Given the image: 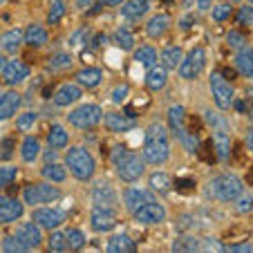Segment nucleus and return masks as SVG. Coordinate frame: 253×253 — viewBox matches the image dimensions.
Returning a JSON list of instances; mask_svg holds the SVG:
<instances>
[{"instance_id":"obj_25","label":"nucleus","mask_w":253,"mask_h":253,"mask_svg":"<svg viewBox=\"0 0 253 253\" xmlns=\"http://www.w3.org/2000/svg\"><path fill=\"white\" fill-rule=\"evenodd\" d=\"M134 249H137L134 240L126 233H117L108 240V251L110 253H132Z\"/></svg>"},{"instance_id":"obj_22","label":"nucleus","mask_w":253,"mask_h":253,"mask_svg":"<svg viewBox=\"0 0 253 253\" xmlns=\"http://www.w3.org/2000/svg\"><path fill=\"white\" fill-rule=\"evenodd\" d=\"M103 124L110 132H128V130L134 126V121L128 119V117H124V115H119V112H108V115L103 117Z\"/></svg>"},{"instance_id":"obj_10","label":"nucleus","mask_w":253,"mask_h":253,"mask_svg":"<svg viewBox=\"0 0 253 253\" xmlns=\"http://www.w3.org/2000/svg\"><path fill=\"white\" fill-rule=\"evenodd\" d=\"M134 217H137L141 224H162V222L166 220V206L150 200L134 211Z\"/></svg>"},{"instance_id":"obj_1","label":"nucleus","mask_w":253,"mask_h":253,"mask_svg":"<svg viewBox=\"0 0 253 253\" xmlns=\"http://www.w3.org/2000/svg\"><path fill=\"white\" fill-rule=\"evenodd\" d=\"M143 159L146 164H155V166H162L168 162L170 157V141H168V132L159 121L146 128V139H143Z\"/></svg>"},{"instance_id":"obj_21","label":"nucleus","mask_w":253,"mask_h":253,"mask_svg":"<svg viewBox=\"0 0 253 253\" xmlns=\"http://www.w3.org/2000/svg\"><path fill=\"white\" fill-rule=\"evenodd\" d=\"M235 67L242 77L253 79V47H240L238 54H235Z\"/></svg>"},{"instance_id":"obj_40","label":"nucleus","mask_w":253,"mask_h":253,"mask_svg":"<svg viewBox=\"0 0 253 253\" xmlns=\"http://www.w3.org/2000/svg\"><path fill=\"white\" fill-rule=\"evenodd\" d=\"M65 240H67V247H70L72 251H79V249L85 247V235H83L79 229H67Z\"/></svg>"},{"instance_id":"obj_34","label":"nucleus","mask_w":253,"mask_h":253,"mask_svg":"<svg viewBox=\"0 0 253 253\" xmlns=\"http://www.w3.org/2000/svg\"><path fill=\"white\" fill-rule=\"evenodd\" d=\"M157 49L153 47V45H141V47L134 49V61L141 63V65L146 67H153L155 63H157Z\"/></svg>"},{"instance_id":"obj_5","label":"nucleus","mask_w":253,"mask_h":253,"mask_svg":"<svg viewBox=\"0 0 253 253\" xmlns=\"http://www.w3.org/2000/svg\"><path fill=\"white\" fill-rule=\"evenodd\" d=\"M61 197V191L54 186L52 182H41V184H29L23 191V202L27 206H43L52 204Z\"/></svg>"},{"instance_id":"obj_37","label":"nucleus","mask_w":253,"mask_h":253,"mask_svg":"<svg viewBox=\"0 0 253 253\" xmlns=\"http://www.w3.org/2000/svg\"><path fill=\"white\" fill-rule=\"evenodd\" d=\"M115 43L119 45L121 49L130 52V49L134 47V36H132V32H130V29H126V27L117 29V32H115Z\"/></svg>"},{"instance_id":"obj_30","label":"nucleus","mask_w":253,"mask_h":253,"mask_svg":"<svg viewBox=\"0 0 253 253\" xmlns=\"http://www.w3.org/2000/svg\"><path fill=\"white\" fill-rule=\"evenodd\" d=\"M41 175H43V179H47V182H52V184H63L67 179V168L61 166V164H56V162H52L41 170Z\"/></svg>"},{"instance_id":"obj_29","label":"nucleus","mask_w":253,"mask_h":253,"mask_svg":"<svg viewBox=\"0 0 253 253\" xmlns=\"http://www.w3.org/2000/svg\"><path fill=\"white\" fill-rule=\"evenodd\" d=\"M47 143L49 148L54 150H61V148H67V143H70V134H67V130L63 128V126H52L47 132Z\"/></svg>"},{"instance_id":"obj_61","label":"nucleus","mask_w":253,"mask_h":253,"mask_svg":"<svg viewBox=\"0 0 253 253\" xmlns=\"http://www.w3.org/2000/svg\"><path fill=\"white\" fill-rule=\"evenodd\" d=\"M233 2H242V0H233Z\"/></svg>"},{"instance_id":"obj_53","label":"nucleus","mask_w":253,"mask_h":253,"mask_svg":"<svg viewBox=\"0 0 253 253\" xmlns=\"http://www.w3.org/2000/svg\"><path fill=\"white\" fill-rule=\"evenodd\" d=\"M247 103H249V117L253 119V87L247 90Z\"/></svg>"},{"instance_id":"obj_20","label":"nucleus","mask_w":253,"mask_h":253,"mask_svg":"<svg viewBox=\"0 0 253 253\" xmlns=\"http://www.w3.org/2000/svg\"><path fill=\"white\" fill-rule=\"evenodd\" d=\"M25 43V32L23 29H9V32H5L2 36H0V47L5 49V52L14 54L20 49V45Z\"/></svg>"},{"instance_id":"obj_16","label":"nucleus","mask_w":253,"mask_h":253,"mask_svg":"<svg viewBox=\"0 0 253 253\" xmlns=\"http://www.w3.org/2000/svg\"><path fill=\"white\" fill-rule=\"evenodd\" d=\"M117 202V193L110 184H99L92 188V204L94 206H103V209H112Z\"/></svg>"},{"instance_id":"obj_11","label":"nucleus","mask_w":253,"mask_h":253,"mask_svg":"<svg viewBox=\"0 0 253 253\" xmlns=\"http://www.w3.org/2000/svg\"><path fill=\"white\" fill-rule=\"evenodd\" d=\"M90 224H92V231L96 233H105V231H112L117 224V215L112 209H103V206H94L90 215Z\"/></svg>"},{"instance_id":"obj_23","label":"nucleus","mask_w":253,"mask_h":253,"mask_svg":"<svg viewBox=\"0 0 253 253\" xmlns=\"http://www.w3.org/2000/svg\"><path fill=\"white\" fill-rule=\"evenodd\" d=\"M168 29H170V18L166 14H155L146 25V34L150 39H162Z\"/></svg>"},{"instance_id":"obj_52","label":"nucleus","mask_w":253,"mask_h":253,"mask_svg":"<svg viewBox=\"0 0 253 253\" xmlns=\"http://www.w3.org/2000/svg\"><path fill=\"white\" fill-rule=\"evenodd\" d=\"M224 249L235 253H247V251H253V244H235V247H224Z\"/></svg>"},{"instance_id":"obj_49","label":"nucleus","mask_w":253,"mask_h":253,"mask_svg":"<svg viewBox=\"0 0 253 253\" xmlns=\"http://www.w3.org/2000/svg\"><path fill=\"white\" fill-rule=\"evenodd\" d=\"M34 124H36V115H34V112H25V115H20L18 121H16L18 130H29Z\"/></svg>"},{"instance_id":"obj_3","label":"nucleus","mask_w":253,"mask_h":253,"mask_svg":"<svg viewBox=\"0 0 253 253\" xmlns=\"http://www.w3.org/2000/svg\"><path fill=\"white\" fill-rule=\"evenodd\" d=\"M112 164H115V168H117V175H119L124 182H137L139 177L143 175V170H146V159H143V155L130 153V150H124Z\"/></svg>"},{"instance_id":"obj_32","label":"nucleus","mask_w":253,"mask_h":253,"mask_svg":"<svg viewBox=\"0 0 253 253\" xmlns=\"http://www.w3.org/2000/svg\"><path fill=\"white\" fill-rule=\"evenodd\" d=\"M101 79H103V74H101L99 67H83L81 72H77V81L85 87H96Z\"/></svg>"},{"instance_id":"obj_27","label":"nucleus","mask_w":253,"mask_h":253,"mask_svg":"<svg viewBox=\"0 0 253 253\" xmlns=\"http://www.w3.org/2000/svg\"><path fill=\"white\" fill-rule=\"evenodd\" d=\"M25 43L32 45V47H43V45L47 43V29L39 23L29 25V27L25 29Z\"/></svg>"},{"instance_id":"obj_17","label":"nucleus","mask_w":253,"mask_h":253,"mask_svg":"<svg viewBox=\"0 0 253 253\" xmlns=\"http://www.w3.org/2000/svg\"><path fill=\"white\" fill-rule=\"evenodd\" d=\"M83 94V90L79 85H74V83H63L61 87L56 90V94H54V103L56 105H72L74 101H79Z\"/></svg>"},{"instance_id":"obj_9","label":"nucleus","mask_w":253,"mask_h":253,"mask_svg":"<svg viewBox=\"0 0 253 253\" xmlns=\"http://www.w3.org/2000/svg\"><path fill=\"white\" fill-rule=\"evenodd\" d=\"M65 217H67L65 211L54 209V206H41V209L34 206L32 213V222H36L41 229H58L65 222Z\"/></svg>"},{"instance_id":"obj_6","label":"nucleus","mask_w":253,"mask_h":253,"mask_svg":"<svg viewBox=\"0 0 253 253\" xmlns=\"http://www.w3.org/2000/svg\"><path fill=\"white\" fill-rule=\"evenodd\" d=\"M101 119H103V112H101V108L99 105H94V103L79 105V108H74V110L67 115V121H70L74 128H79V130L94 128V126H99Z\"/></svg>"},{"instance_id":"obj_4","label":"nucleus","mask_w":253,"mask_h":253,"mask_svg":"<svg viewBox=\"0 0 253 253\" xmlns=\"http://www.w3.org/2000/svg\"><path fill=\"white\" fill-rule=\"evenodd\" d=\"M242 193V182L235 175L213 177L209 184V195L220 202H235V197Z\"/></svg>"},{"instance_id":"obj_43","label":"nucleus","mask_w":253,"mask_h":253,"mask_svg":"<svg viewBox=\"0 0 253 253\" xmlns=\"http://www.w3.org/2000/svg\"><path fill=\"white\" fill-rule=\"evenodd\" d=\"M49 251H56V253H63L67 251V240H65V233H61V231H54L52 235H49V242H47Z\"/></svg>"},{"instance_id":"obj_26","label":"nucleus","mask_w":253,"mask_h":253,"mask_svg":"<svg viewBox=\"0 0 253 253\" xmlns=\"http://www.w3.org/2000/svg\"><path fill=\"white\" fill-rule=\"evenodd\" d=\"M166 81H168V70L164 65H153L150 72L146 74V85H148V90H153V92L162 90V87L166 85Z\"/></svg>"},{"instance_id":"obj_48","label":"nucleus","mask_w":253,"mask_h":253,"mask_svg":"<svg viewBox=\"0 0 253 253\" xmlns=\"http://www.w3.org/2000/svg\"><path fill=\"white\" fill-rule=\"evenodd\" d=\"M14 153V139L7 137L5 141H0V162H7Z\"/></svg>"},{"instance_id":"obj_58","label":"nucleus","mask_w":253,"mask_h":253,"mask_svg":"<svg viewBox=\"0 0 253 253\" xmlns=\"http://www.w3.org/2000/svg\"><path fill=\"white\" fill-rule=\"evenodd\" d=\"M92 2H94V0H77V5H79V7H90Z\"/></svg>"},{"instance_id":"obj_60","label":"nucleus","mask_w":253,"mask_h":253,"mask_svg":"<svg viewBox=\"0 0 253 253\" xmlns=\"http://www.w3.org/2000/svg\"><path fill=\"white\" fill-rule=\"evenodd\" d=\"M253 182V170H249V184Z\"/></svg>"},{"instance_id":"obj_7","label":"nucleus","mask_w":253,"mask_h":253,"mask_svg":"<svg viewBox=\"0 0 253 253\" xmlns=\"http://www.w3.org/2000/svg\"><path fill=\"white\" fill-rule=\"evenodd\" d=\"M211 83V94L215 99V105L220 108V110H226L233 105V87L226 83V79L222 77L220 72H213L209 79Z\"/></svg>"},{"instance_id":"obj_15","label":"nucleus","mask_w":253,"mask_h":253,"mask_svg":"<svg viewBox=\"0 0 253 253\" xmlns=\"http://www.w3.org/2000/svg\"><path fill=\"white\" fill-rule=\"evenodd\" d=\"M20 94L14 90H7L0 94V121H5L9 119V117L16 115V110L20 108Z\"/></svg>"},{"instance_id":"obj_38","label":"nucleus","mask_w":253,"mask_h":253,"mask_svg":"<svg viewBox=\"0 0 253 253\" xmlns=\"http://www.w3.org/2000/svg\"><path fill=\"white\" fill-rule=\"evenodd\" d=\"M200 247H202V242L197 238H193V235H182V238L172 244V251H197Z\"/></svg>"},{"instance_id":"obj_2","label":"nucleus","mask_w":253,"mask_h":253,"mask_svg":"<svg viewBox=\"0 0 253 253\" xmlns=\"http://www.w3.org/2000/svg\"><path fill=\"white\" fill-rule=\"evenodd\" d=\"M65 166L72 175L77 177L79 182H90L92 175L96 170V162L85 148L81 146H74V148L67 150L65 155Z\"/></svg>"},{"instance_id":"obj_33","label":"nucleus","mask_w":253,"mask_h":253,"mask_svg":"<svg viewBox=\"0 0 253 253\" xmlns=\"http://www.w3.org/2000/svg\"><path fill=\"white\" fill-rule=\"evenodd\" d=\"M182 58H184L182 47H175V45H170V47H166L162 52V63L166 70H177L179 63H182Z\"/></svg>"},{"instance_id":"obj_63","label":"nucleus","mask_w":253,"mask_h":253,"mask_svg":"<svg viewBox=\"0 0 253 253\" xmlns=\"http://www.w3.org/2000/svg\"><path fill=\"white\" fill-rule=\"evenodd\" d=\"M166 2H170V0H166Z\"/></svg>"},{"instance_id":"obj_35","label":"nucleus","mask_w":253,"mask_h":253,"mask_svg":"<svg viewBox=\"0 0 253 253\" xmlns=\"http://www.w3.org/2000/svg\"><path fill=\"white\" fill-rule=\"evenodd\" d=\"M204 119H206V124L215 130V132H229V124H226V119L220 115V112H215L213 108L204 110Z\"/></svg>"},{"instance_id":"obj_41","label":"nucleus","mask_w":253,"mask_h":253,"mask_svg":"<svg viewBox=\"0 0 253 253\" xmlns=\"http://www.w3.org/2000/svg\"><path fill=\"white\" fill-rule=\"evenodd\" d=\"M150 186L159 193H168L170 191V177H168L166 172H159V170L153 172V175H150Z\"/></svg>"},{"instance_id":"obj_31","label":"nucleus","mask_w":253,"mask_h":253,"mask_svg":"<svg viewBox=\"0 0 253 253\" xmlns=\"http://www.w3.org/2000/svg\"><path fill=\"white\" fill-rule=\"evenodd\" d=\"M39 155H41V141L36 137H25L23 146H20V157H23V162L32 164V162H36Z\"/></svg>"},{"instance_id":"obj_50","label":"nucleus","mask_w":253,"mask_h":253,"mask_svg":"<svg viewBox=\"0 0 253 253\" xmlns=\"http://www.w3.org/2000/svg\"><path fill=\"white\" fill-rule=\"evenodd\" d=\"M226 41H229V45H231V47H235V49L244 47V43H247L242 34H240V32H233V29H231L229 34H226Z\"/></svg>"},{"instance_id":"obj_47","label":"nucleus","mask_w":253,"mask_h":253,"mask_svg":"<svg viewBox=\"0 0 253 253\" xmlns=\"http://www.w3.org/2000/svg\"><path fill=\"white\" fill-rule=\"evenodd\" d=\"M238 23L244 25V27H253V5L242 7V9L238 11Z\"/></svg>"},{"instance_id":"obj_56","label":"nucleus","mask_w":253,"mask_h":253,"mask_svg":"<svg viewBox=\"0 0 253 253\" xmlns=\"http://www.w3.org/2000/svg\"><path fill=\"white\" fill-rule=\"evenodd\" d=\"M209 7H211V0H197V9L204 11V9H209Z\"/></svg>"},{"instance_id":"obj_28","label":"nucleus","mask_w":253,"mask_h":253,"mask_svg":"<svg viewBox=\"0 0 253 253\" xmlns=\"http://www.w3.org/2000/svg\"><path fill=\"white\" fill-rule=\"evenodd\" d=\"M184 119H186V110H184V105H172L170 110H168V126H170L172 134L179 139V134L184 132Z\"/></svg>"},{"instance_id":"obj_13","label":"nucleus","mask_w":253,"mask_h":253,"mask_svg":"<svg viewBox=\"0 0 253 253\" xmlns=\"http://www.w3.org/2000/svg\"><path fill=\"white\" fill-rule=\"evenodd\" d=\"M14 235L18 240H23L29 249H39L43 244V233H41V226L36 222H27V224H20L14 231Z\"/></svg>"},{"instance_id":"obj_18","label":"nucleus","mask_w":253,"mask_h":253,"mask_svg":"<svg viewBox=\"0 0 253 253\" xmlns=\"http://www.w3.org/2000/svg\"><path fill=\"white\" fill-rule=\"evenodd\" d=\"M148 9H150V0H126V2H121V16L130 20L141 18Z\"/></svg>"},{"instance_id":"obj_55","label":"nucleus","mask_w":253,"mask_h":253,"mask_svg":"<svg viewBox=\"0 0 253 253\" xmlns=\"http://www.w3.org/2000/svg\"><path fill=\"white\" fill-rule=\"evenodd\" d=\"M195 186V182L193 179H184V182H177V188H193Z\"/></svg>"},{"instance_id":"obj_24","label":"nucleus","mask_w":253,"mask_h":253,"mask_svg":"<svg viewBox=\"0 0 253 253\" xmlns=\"http://www.w3.org/2000/svg\"><path fill=\"white\" fill-rule=\"evenodd\" d=\"M153 200V195H150L148 191H143V188H128V191L124 193V202H126V209L128 211H137L141 204H146V202Z\"/></svg>"},{"instance_id":"obj_19","label":"nucleus","mask_w":253,"mask_h":253,"mask_svg":"<svg viewBox=\"0 0 253 253\" xmlns=\"http://www.w3.org/2000/svg\"><path fill=\"white\" fill-rule=\"evenodd\" d=\"M213 150H215V157L220 159V162H229L231 159V148H233V143L229 139V132H215L213 137Z\"/></svg>"},{"instance_id":"obj_51","label":"nucleus","mask_w":253,"mask_h":253,"mask_svg":"<svg viewBox=\"0 0 253 253\" xmlns=\"http://www.w3.org/2000/svg\"><path fill=\"white\" fill-rule=\"evenodd\" d=\"M126 96H128V85H119V87H115V92H112V99H115L117 103H124Z\"/></svg>"},{"instance_id":"obj_12","label":"nucleus","mask_w":253,"mask_h":253,"mask_svg":"<svg viewBox=\"0 0 253 253\" xmlns=\"http://www.w3.org/2000/svg\"><path fill=\"white\" fill-rule=\"evenodd\" d=\"M23 213H25L23 202L7 195H0V224H9V222L20 220Z\"/></svg>"},{"instance_id":"obj_54","label":"nucleus","mask_w":253,"mask_h":253,"mask_svg":"<svg viewBox=\"0 0 253 253\" xmlns=\"http://www.w3.org/2000/svg\"><path fill=\"white\" fill-rule=\"evenodd\" d=\"M244 143H247V150H249V153H253V128H249V132H247V139H244Z\"/></svg>"},{"instance_id":"obj_46","label":"nucleus","mask_w":253,"mask_h":253,"mask_svg":"<svg viewBox=\"0 0 253 253\" xmlns=\"http://www.w3.org/2000/svg\"><path fill=\"white\" fill-rule=\"evenodd\" d=\"M231 14H233V9H231V5H215L213 7V18L217 20V23H224V20L231 18Z\"/></svg>"},{"instance_id":"obj_62","label":"nucleus","mask_w":253,"mask_h":253,"mask_svg":"<svg viewBox=\"0 0 253 253\" xmlns=\"http://www.w3.org/2000/svg\"><path fill=\"white\" fill-rule=\"evenodd\" d=\"M249 2H251V5H253V0H249Z\"/></svg>"},{"instance_id":"obj_57","label":"nucleus","mask_w":253,"mask_h":253,"mask_svg":"<svg viewBox=\"0 0 253 253\" xmlns=\"http://www.w3.org/2000/svg\"><path fill=\"white\" fill-rule=\"evenodd\" d=\"M101 5H110V7H117V5H121L124 0H99Z\"/></svg>"},{"instance_id":"obj_45","label":"nucleus","mask_w":253,"mask_h":253,"mask_svg":"<svg viewBox=\"0 0 253 253\" xmlns=\"http://www.w3.org/2000/svg\"><path fill=\"white\" fill-rule=\"evenodd\" d=\"M16 179V168L14 166H0V188H7Z\"/></svg>"},{"instance_id":"obj_8","label":"nucleus","mask_w":253,"mask_h":253,"mask_svg":"<svg viewBox=\"0 0 253 253\" xmlns=\"http://www.w3.org/2000/svg\"><path fill=\"white\" fill-rule=\"evenodd\" d=\"M206 67V54L202 47H195L191 54H186V58H182V63H179V77L186 79V81H193V79H197L204 72Z\"/></svg>"},{"instance_id":"obj_36","label":"nucleus","mask_w":253,"mask_h":253,"mask_svg":"<svg viewBox=\"0 0 253 253\" xmlns=\"http://www.w3.org/2000/svg\"><path fill=\"white\" fill-rule=\"evenodd\" d=\"M72 63H74V56H72V54L58 52V54H54V56L47 61V67L56 72V70H65V67H72Z\"/></svg>"},{"instance_id":"obj_44","label":"nucleus","mask_w":253,"mask_h":253,"mask_svg":"<svg viewBox=\"0 0 253 253\" xmlns=\"http://www.w3.org/2000/svg\"><path fill=\"white\" fill-rule=\"evenodd\" d=\"M251 206H253V195L251 193H240L238 197H235V209H238V213H249L251 211Z\"/></svg>"},{"instance_id":"obj_14","label":"nucleus","mask_w":253,"mask_h":253,"mask_svg":"<svg viewBox=\"0 0 253 253\" xmlns=\"http://www.w3.org/2000/svg\"><path fill=\"white\" fill-rule=\"evenodd\" d=\"M27 77H29V67L25 65L23 61H18V58L5 63V67H2V79H5V83H9V85H18V83H23Z\"/></svg>"},{"instance_id":"obj_42","label":"nucleus","mask_w":253,"mask_h":253,"mask_svg":"<svg viewBox=\"0 0 253 253\" xmlns=\"http://www.w3.org/2000/svg\"><path fill=\"white\" fill-rule=\"evenodd\" d=\"M63 16H65V2H63V0H52L49 11H47V23L49 25H56Z\"/></svg>"},{"instance_id":"obj_59","label":"nucleus","mask_w":253,"mask_h":253,"mask_svg":"<svg viewBox=\"0 0 253 253\" xmlns=\"http://www.w3.org/2000/svg\"><path fill=\"white\" fill-rule=\"evenodd\" d=\"M5 63H7V61H5V58H2V56H0V72H2V67H5Z\"/></svg>"},{"instance_id":"obj_39","label":"nucleus","mask_w":253,"mask_h":253,"mask_svg":"<svg viewBox=\"0 0 253 253\" xmlns=\"http://www.w3.org/2000/svg\"><path fill=\"white\" fill-rule=\"evenodd\" d=\"M2 251H7V253H27L29 251V247L23 242V240H18L16 235H7L5 240H2Z\"/></svg>"}]
</instances>
